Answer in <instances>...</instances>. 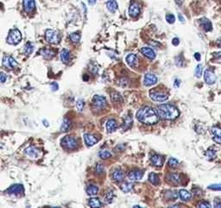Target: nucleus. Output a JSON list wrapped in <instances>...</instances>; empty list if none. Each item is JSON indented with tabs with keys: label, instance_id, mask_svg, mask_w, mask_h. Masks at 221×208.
Returning a JSON list of instances; mask_svg holds the SVG:
<instances>
[{
	"label": "nucleus",
	"instance_id": "nucleus-1",
	"mask_svg": "<svg viewBox=\"0 0 221 208\" xmlns=\"http://www.w3.org/2000/svg\"><path fill=\"white\" fill-rule=\"evenodd\" d=\"M136 118L142 124L152 125L158 122L159 116L156 110L149 106H143L136 112Z\"/></svg>",
	"mask_w": 221,
	"mask_h": 208
},
{
	"label": "nucleus",
	"instance_id": "nucleus-2",
	"mask_svg": "<svg viewBox=\"0 0 221 208\" xmlns=\"http://www.w3.org/2000/svg\"><path fill=\"white\" fill-rule=\"evenodd\" d=\"M156 112L158 116L162 119L174 120L179 117L180 112L175 106L170 104H164L156 107Z\"/></svg>",
	"mask_w": 221,
	"mask_h": 208
},
{
	"label": "nucleus",
	"instance_id": "nucleus-3",
	"mask_svg": "<svg viewBox=\"0 0 221 208\" xmlns=\"http://www.w3.org/2000/svg\"><path fill=\"white\" fill-rule=\"evenodd\" d=\"M22 40V34L17 29H13L10 31L7 37V42L12 45H17Z\"/></svg>",
	"mask_w": 221,
	"mask_h": 208
},
{
	"label": "nucleus",
	"instance_id": "nucleus-4",
	"mask_svg": "<svg viewBox=\"0 0 221 208\" xmlns=\"http://www.w3.org/2000/svg\"><path fill=\"white\" fill-rule=\"evenodd\" d=\"M46 40L51 44H58L61 41V35L54 29H47L45 32Z\"/></svg>",
	"mask_w": 221,
	"mask_h": 208
},
{
	"label": "nucleus",
	"instance_id": "nucleus-5",
	"mask_svg": "<svg viewBox=\"0 0 221 208\" xmlns=\"http://www.w3.org/2000/svg\"><path fill=\"white\" fill-rule=\"evenodd\" d=\"M61 143H62V145L64 148L68 149L69 150L74 149H76L77 146H78V142L72 136H64L62 139Z\"/></svg>",
	"mask_w": 221,
	"mask_h": 208
},
{
	"label": "nucleus",
	"instance_id": "nucleus-6",
	"mask_svg": "<svg viewBox=\"0 0 221 208\" xmlns=\"http://www.w3.org/2000/svg\"><path fill=\"white\" fill-rule=\"evenodd\" d=\"M150 99L156 102H163L166 101L169 99V95L162 92L156 91V89H153L149 92Z\"/></svg>",
	"mask_w": 221,
	"mask_h": 208
},
{
	"label": "nucleus",
	"instance_id": "nucleus-7",
	"mask_svg": "<svg viewBox=\"0 0 221 208\" xmlns=\"http://www.w3.org/2000/svg\"><path fill=\"white\" fill-rule=\"evenodd\" d=\"M92 105L95 109L102 110L107 105V100L104 96L95 95L92 98Z\"/></svg>",
	"mask_w": 221,
	"mask_h": 208
},
{
	"label": "nucleus",
	"instance_id": "nucleus-8",
	"mask_svg": "<svg viewBox=\"0 0 221 208\" xmlns=\"http://www.w3.org/2000/svg\"><path fill=\"white\" fill-rule=\"evenodd\" d=\"M7 193L16 196H23L24 194V187L22 184H15L9 187L6 191Z\"/></svg>",
	"mask_w": 221,
	"mask_h": 208
},
{
	"label": "nucleus",
	"instance_id": "nucleus-9",
	"mask_svg": "<svg viewBox=\"0 0 221 208\" xmlns=\"http://www.w3.org/2000/svg\"><path fill=\"white\" fill-rule=\"evenodd\" d=\"M3 65L8 69H13L17 66V62L11 55H5L3 58Z\"/></svg>",
	"mask_w": 221,
	"mask_h": 208
},
{
	"label": "nucleus",
	"instance_id": "nucleus-10",
	"mask_svg": "<svg viewBox=\"0 0 221 208\" xmlns=\"http://www.w3.org/2000/svg\"><path fill=\"white\" fill-rule=\"evenodd\" d=\"M204 79L206 83L208 85H213L217 80L214 72L212 69H206L204 73Z\"/></svg>",
	"mask_w": 221,
	"mask_h": 208
},
{
	"label": "nucleus",
	"instance_id": "nucleus-11",
	"mask_svg": "<svg viewBox=\"0 0 221 208\" xmlns=\"http://www.w3.org/2000/svg\"><path fill=\"white\" fill-rule=\"evenodd\" d=\"M24 154L28 156L29 158L32 159H35V158L39 157L40 154H41V150L38 149L37 148L33 146H30L27 148L26 149H24Z\"/></svg>",
	"mask_w": 221,
	"mask_h": 208
},
{
	"label": "nucleus",
	"instance_id": "nucleus-12",
	"mask_svg": "<svg viewBox=\"0 0 221 208\" xmlns=\"http://www.w3.org/2000/svg\"><path fill=\"white\" fill-rule=\"evenodd\" d=\"M157 82V78L152 73H146L143 78V84L146 86H153Z\"/></svg>",
	"mask_w": 221,
	"mask_h": 208
},
{
	"label": "nucleus",
	"instance_id": "nucleus-13",
	"mask_svg": "<svg viewBox=\"0 0 221 208\" xmlns=\"http://www.w3.org/2000/svg\"><path fill=\"white\" fill-rule=\"evenodd\" d=\"M23 9L26 13H31L35 9V0H23Z\"/></svg>",
	"mask_w": 221,
	"mask_h": 208
},
{
	"label": "nucleus",
	"instance_id": "nucleus-14",
	"mask_svg": "<svg viewBox=\"0 0 221 208\" xmlns=\"http://www.w3.org/2000/svg\"><path fill=\"white\" fill-rule=\"evenodd\" d=\"M140 12H141V8H140V6H139L138 4L133 3V4L130 5V8H129V15H130V17H138L139 14H140Z\"/></svg>",
	"mask_w": 221,
	"mask_h": 208
},
{
	"label": "nucleus",
	"instance_id": "nucleus-15",
	"mask_svg": "<svg viewBox=\"0 0 221 208\" xmlns=\"http://www.w3.org/2000/svg\"><path fill=\"white\" fill-rule=\"evenodd\" d=\"M140 51H141V53H142L144 56H146L149 60H154L156 58V52L152 49L148 48V47H143V48L141 49Z\"/></svg>",
	"mask_w": 221,
	"mask_h": 208
},
{
	"label": "nucleus",
	"instance_id": "nucleus-16",
	"mask_svg": "<svg viewBox=\"0 0 221 208\" xmlns=\"http://www.w3.org/2000/svg\"><path fill=\"white\" fill-rule=\"evenodd\" d=\"M142 176H143V172L141 171V170H133L128 175L129 179L130 180H132V181L142 180Z\"/></svg>",
	"mask_w": 221,
	"mask_h": 208
},
{
	"label": "nucleus",
	"instance_id": "nucleus-17",
	"mask_svg": "<svg viewBox=\"0 0 221 208\" xmlns=\"http://www.w3.org/2000/svg\"><path fill=\"white\" fill-rule=\"evenodd\" d=\"M212 134L213 136V140L215 143L221 144V128L214 126L212 128Z\"/></svg>",
	"mask_w": 221,
	"mask_h": 208
},
{
	"label": "nucleus",
	"instance_id": "nucleus-18",
	"mask_svg": "<svg viewBox=\"0 0 221 208\" xmlns=\"http://www.w3.org/2000/svg\"><path fill=\"white\" fill-rule=\"evenodd\" d=\"M84 141L86 146L92 147L98 143V139L94 136L91 135V134H85L84 135Z\"/></svg>",
	"mask_w": 221,
	"mask_h": 208
},
{
	"label": "nucleus",
	"instance_id": "nucleus-19",
	"mask_svg": "<svg viewBox=\"0 0 221 208\" xmlns=\"http://www.w3.org/2000/svg\"><path fill=\"white\" fill-rule=\"evenodd\" d=\"M112 180H115V181L120 182V181H122V180H124V178H125V174H124V172H123L121 169H117L113 171V173L112 174Z\"/></svg>",
	"mask_w": 221,
	"mask_h": 208
},
{
	"label": "nucleus",
	"instance_id": "nucleus-20",
	"mask_svg": "<svg viewBox=\"0 0 221 208\" xmlns=\"http://www.w3.org/2000/svg\"><path fill=\"white\" fill-rule=\"evenodd\" d=\"M40 55L47 60H49L55 55V52L49 49H42L40 50Z\"/></svg>",
	"mask_w": 221,
	"mask_h": 208
},
{
	"label": "nucleus",
	"instance_id": "nucleus-21",
	"mask_svg": "<svg viewBox=\"0 0 221 208\" xmlns=\"http://www.w3.org/2000/svg\"><path fill=\"white\" fill-rule=\"evenodd\" d=\"M151 163L156 167H162L163 165V158L160 155H154L150 159Z\"/></svg>",
	"mask_w": 221,
	"mask_h": 208
},
{
	"label": "nucleus",
	"instance_id": "nucleus-22",
	"mask_svg": "<svg viewBox=\"0 0 221 208\" xmlns=\"http://www.w3.org/2000/svg\"><path fill=\"white\" fill-rule=\"evenodd\" d=\"M105 127H106L107 132L112 133L118 128V124H117L116 120H114V119H109L107 121V123H106Z\"/></svg>",
	"mask_w": 221,
	"mask_h": 208
},
{
	"label": "nucleus",
	"instance_id": "nucleus-23",
	"mask_svg": "<svg viewBox=\"0 0 221 208\" xmlns=\"http://www.w3.org/2000/svg\"><path fill=\"white\" fill-rule=\"evenodd\" d=\"M137 62H138L137 56H136V55H134V54H130V55H128L126 56V62H127V64L130 67H131V68L135 67L136 64H137Z\"/></svg>",
	"mask_w": 221,
	"mask_h": 208
},
{
	"label": "nucleus",
	"instance_id": "nucleus-24",
	"mask_svg": "<svg viewBox=\"0 0 221 208\" xmlns=\"http://www.w3.org/2000/svg\"><path fill=\"white\" fill-rule=\"evenodd\" d=\"M166 178H167L168 181H169L170 183H172V184H178L181 181V178H180L179 174H176V173L169 174L166 176Z\"/></svg>",
	"mask_w": 221,
	"mask_h": 208
},
{
	"label": "nucleus",
	"instance_id": "nucleus-25",
	"mask_svg": "<svg viewBox=\"0 0 221 208\" xmlns=\"http://www.w3.org/2000/svg\"><path fill=\"white\" fill-rule=\"evenodd\" d=\"M106 8H107V10L109 12H112V13H114V12L118 10L119 5H118V3H117L116 0H109V1H107V3H106Z\"/></svg>",
	"mask_w": 221,
	"mask_h": 208
},
{
	"label": "nucleus",
	"instance_id": "nucleus-26",
	"mask_svg": "<svg viewBox=\"0 0 221 208\" xmlns=\"http://www.w3.org/2000/svg\"><path fill=\"white\" fill-rule=\"evenodd\" d=\"M199 25H200L201 28L204 29L205 31H210V30H212V23L206 18L201 19V21L199 23Z\"/></svg>",
	"mask_w": 221,
	"mask_h": 208
},
{
	"label": "nucleus",
	"instance_id": "nucleus-27",
	"mask_svg": "<svg viewBox=\"0 0 221 208\" xmlns=\"http://www.w3.org/2000/svg\"><path fill=\"white\" fill-rule=\"evenodd\" d=\"M179 195H180V198L181 200H183V201H189L192 198V195L190 193H188L187 190L185 189H181L179 191Z\"/></svg>",
	"mask_w": 221,
	"mask_h": 208
},
{
	"label": "nucleus",
	"instance_id": "nucleus-28",
	"mask_svg": "<svg viewBox=\"0 0 221 208\" xmlns=\"http://www.w3.org/2000/svg\"><path fill=\"white\" fill-rule=\"evenodd\" d=\"M61 59L64 63H69L70 62V52L67 49H63L61 53Z\"/></svg>",
	"mask_w": 221,
	"mask_h": 208
},
{
	"label": "nucleus",
	"instance_id": "nucleus-29",
	"mask_svg": "<svg viewBox=\"0 0 221 208\" xmlns=\"http://www.w3.org/2000/svg\"><path fill=\"white\" fill-rule=\"evenodd\" d=\"M34 51V44L31 42H28L23 47V52L26 55H29Z\"/></svg>",
	"mask_w": 221,
	"mask_h": 208
},
{
	"label": "nucleus",
	"instance_id": "nucleus-30",
	"mask_svg": "<svg viewBox=\"0 0 221 208\" xmlns=\"http://www.w3.org/2000/svg\"><path fill=\"white\" fill-rule=\"evenodd\" d=\"M89 206H91V207H93V208H99V207H101L103 205L101 201L98 199V198H92L89 200Z\"/></svg>",
	"mask_w": 221,
	"mask_h": 208
},
{
	"label": "nucleus",
	"instance_id": "nucleus-31",
	"mask_svg": "<svg viewBox=\"0 0 221 208\" xmlns=\"http://www.w3.org/2000/svg\"><path fill=\"white\" fill-rule=\"evenodd\" d=\"M99 192V187L97 186L94 185H89L86 188V193L89 196H93L96 195Z\"/></svg>",
	"mask_w": 221,
	"mask_h": 208
},
{
	"label": "nucleus",
	"instance_id": "nucleus-32",
	"mask_svg": "<svg viewBox=\"0 0 221 208\" xmlns=\"http://www.w3.org/2000/svg\"><path fill=\"white\" fill-rule=\"evenodd\" d=\"M149 180L150 183H152L153 185H158L160 183V179H159L158 175L155 173H150L149 174Z\"/></svg>",
	"mask_w": 221,
	"mask_h": 208
},
{
	"label": "nucleus",
	"instance_id": "nucleus-33",
	"mask_svg": "<svg viewBox=\"0 0 221 208\" xmlns=\"http://www.w3.org/2000/svg\"><path fill=\"white\" fill-rule=\"evenodd\" d=\"M131 124H132V118L130 116H127L126 118H125V121H124V124L122 126V128L124 130H126V129H130L131 127Z\"/></svg>",
	"mask_w": 221,
	"mask_h": 208
},
{
	"label": "nucleus",
	"instance_id": "nucleus-34",
	"mask_svg": "<svg viewBox=\"0 0 221 208\" xmlns=\"http://www.w3.org/2000/svg\"><path fill=\"white\" fill-rule=\"evenodd\" d=\"M111 99H112V101L113 103H120V102L123 101L122 96L120 95L119 92H116L111 93Z\"/></svg>",
	"mask_w": 221,
	"mask_h": 208
},
{
	"label": "nucleus",
	"instance_id": "nucleus-35",
	"mask_svg": "<svg viewBox=\"0 0 221 208\" xmlns=\"http://www.w3.org/2000/svg\"><path fill=\"white\" fill-rule=\"evenodd\" d=\"M120 189L124 192V193L130 192L133 189V184L132 183H129V182L124 183V184H122V185L120 186Z\"/></svg>",
	"mask_w": 221,
	"mask_h": 208
},
{
	"label": "nucleus",
	"instance_id": "nucleus-36",
	"mask_svg": "<svg viewBox=\"0 0 221 208\" xmlns=\"http://www.w3.org/2000/svg\"><path fill=\"white\" fill-rule=\"evenodd\" d=\"M69 38H70V40H71L74 43H78V42H79V41H80V35H79V33H78V32H74V33L70 34Z\"/></svg>",
	"mask_w": 221,
	"mask_h": 208
},
{
	"label": "nucleus",
	"instance_id": "nucleus-37",
	"mask_svg": "<svg viewBox=\"0 0 221 208\" xmlns=\"http://www.w3.org/2000/svg\"><path fill=\"white\" fill-rule=\"evenodd\" d=\"M113 199H114V193L112 191H109L105 194V202L106 203V204H111V203L113 201Z\"/></svg>",
	"mask_w": 221,
	"mask_h": 208
},
{
	"label": "nucleus",
	"instance_id": "nucleus-38",
	"mask_svg": "<svg viewBox=\"0 0 221 208\" xmlns=\"http://www.w3.org/2000/svg\"><path fill=\"white\" fill-rule=\"evenodd\" d=\"M69 127H70V121L68 120V118H65L64 119V121H63L62 124V131H67L68 129H69Z\"/></svg>",
	"mask_w": 221,
	"mask_h": 208
},
{
	"label": "nucleus",
	"instance_id": "nucleus-39",
	"mask_svg": "<svg viewBox=\"0 0 221 208\" xmlns=\"http://www.w3.org/2000/svg\"><path fill=\"white\" fill-rule=\"evenodd\" d=\"M99 156L101 159H107V158H110L112 156V154L108 150H102V151L99 153Z\"/></svg>",
	"mask_w": 221,
	"mask_h": 208
},
{
	"label": "nucleus",
	"instance_id": "nucleus-40",
	"mask_svg": "<svg viewBox=\"0 0 221 208\" xmlns=\"http://www.w3.org/2000/svg\"><path fill=\"white\" fill-rule=\"evenodd\" d=\"M206 156L208 158H210V159H213V158H214L216 156V151L213 150V149H209L208 150H206Z\"/></svg>",
	"mask_w": 221,
	"mask_h": 208
},
{
	"label": "nucleus",
	"instance_id": "nucleus-41",
	"mask_svg": "<svg viewBox=\"0 0 221 208\" xmlns=\"http://www.w3.org/2000/svg\"><path fill=\"white\" fill-rule=\"evenodd\" d=\"M194 73H195V76H196L197 78H200V76H201V74H202V66H201L200 64H199L198 66L196 67Z\"/></svg>",
	"mask_w": 221,
	"mask_h": 208
},
{
	"label": "nucleus",
	"instance_id": "nucleus-42",
	"mask_svg": "<svg viewBox=\"0 0 221 208\" xmlns=\"http://www.w3.org/2000/svg\"><path fill=\"white\" fill-rule=\"evenodd\" d=\"M165 18H166V21L169 23H174L175 21H176V17L173 14H168V15H166Z\"/></svg>",
	"mask_w": 221,
	"mask_h": 208
},
{
	"label": "nucleus",
	"instance_id": "nucleus-43",
	"mask_svg": "<svg viewBox=\"0 0 221 208\" xmlns=\"http://www.w3.org/2000/svg\"><path fill=\"white\" fill-rule=\"evenodd\" d=\"M208 188L211 189V190H214V191H221V183L209 185L208 186Z\"/></svg>",
	"mask_w": 221,
	"mask_h": 208
},
{
	"label": "nucleus",
	"instance_id": "nucleus-44",
	"mask_svg": "<svg viewBox=\"0 0 221 208\" xmlns=\"http://www.w3.org/2000/svg\"><path fill=\"white\" fill-rule=\"evenodd\" d=\"M178 164H179V161L177 159H176V158L171 157L169 160V165L170 167H176Z\"/></svg>",
	"mask_w": 221,
	"mask_h": 208
},
{
	"label": "nucleus",
	"instance_id": "nucleus-45",
	"mask_svg": "<svg viewBox=\"0 0 221 208\" xmlns=\"http://www.w3.org/2000/svg\"><path fill=\"white\" fill-rule=\"evenodd\" d=\"M76 106H77V108H78V110H79V112H82L83 111V108H84V101L82 100V99H79L78 101H77V104H76Z\"/></svg>",
	"mask_w": 221,
	"mask_h": 208
},
{
	"label": "nucleus",
	"instance_id": "nucleus-46",
	"mask_svg": "<svg viewBox=\"0 0 221 208\" xmlns=\"http://www.w3.org/2000/svg\"><path fill=\"white\" fill-rule=\"evenodd\" d=\"M198 207L210 208V207H211V205H210V203L206 202V201H202V202H200L199 204Z\"/></svg>",
	"mask_w": 221,
	"mask_h": 208
},
{
	"label": "nucleus",
	"instance_id": "nucleus-47",
	"mask_svg": "<svg viewBox=\"0 0 221 208\" xmlns=\"http://www.w3.org/2000/svg\"><path fill=\"white\" fill-rule=\"evenodd\" d=\"M103 171H104V166L101 165V164H97V167H96V172L98 174H100V173H102Z\"/></svg>",
	"mask_w": 221,
	"mask_h": 208
},
{
	"label": "nucleus",
	"instance_id": "nucleus-48",
	"mask_svg": "<svg viewBox=\"0 0 221 208\" xmlns=\"http://www.w3.org/2000/svg\"><path fill=\"white\" fill-rule=\"evenodd\" d=\"M7 79V76L5 73H0V83H5Z\"/></svg>",
	"mask_w": 221,
	"mask_h": 208
},
{
	"label": "nucleus",
	"instance_id": "nucleus-49",
	"mask_svg": "<svg viewBox=\"0 0 221 208\" xmlns=\"http://www.w3.org/2000/svg\"><path fill=\"white\" fill-rule=\"evenodd\" d=\"M149 44L153 46V47H159V46H161V44L159 43L158 42H156V41H149Z\"/></svg>",
	"mask_w": 221,
	"mask_h": 208
},
{
	"label": "nucleus",
	"instance_id": "nucleus-50",
	"mask_svg": "<svg viewBox=\"0 0 221 208\" xmlns=\"http://www.w3.org/2000/svg\"><path fill=\"white\" fill-rule=\"evenodd\" d=\"M50 86H51V88L53 91H56L58 90V88H59V86H58V84H57L56 82H53V83H51Z\"/></svg>",
	"mask_w": 221,
	"mask_h": 208
},
{
	"label": "nucleus",
	"instance_id": "nucleus-51",
	"mask_svg": "<svg viewBox=\"0 0 221 208\" xmlns=\"http://www.w3.org/2000/svg\"><path fill=\"white\" fill-rule=\"evenodd\" d=\"M179 43H180V40L178 39L177 37H176V38H174V39L172 40V44L174 46H178L179 45Z\"/></svg>",
	"mask_w": 221,
	"mask_h": 208
},
{
	"label": "nucleus",
	"instance_id": "nucleus-52",
	"mask_svg": "<svg viewBox=\"0 0 221 208\" xmlns=\"http://www.w3.org/2000/svg\"><path fill=\"white\" fill-rule=\"evenodd\" d=\"M194 57H195V59H196L198 62H199L200 59H201V56H200V55H199V53H195V54H194Z\"/></svg>",
	"mask_w": 221,
	"mask_h": 208
},
{
	"label": "nucleus",
	"instance_id": "nucleus-53",
	"mask_svg": "<svg viewBox=\"0 0 221 208\" xmlns=\"http://www.w3.org/2000/svg\"><path fill=\"white\" fill-rule=\"evenodd\" d=\"M178 17H179V20H180L182 23H184V22H185V19H184V17H183V16H182V14H179V15H178Z\"/></svg>",
	"mask_w": 221,
	"mask_h": 208
},
{
	"label": "nucleus",
	"instance_id": "nucleus-54",
	"mask_svg": "<svg viewBox=\"0 0 221 208\" xmlns=\"http://www.w3.org/2000/svg\"><path fill=\"white\" fill-rule=\"evenodd\" d=\"M87 1H88V4H89V5H95V3H96L97 0H87Z\"/></svg>",
	"mask_w": 221,
	"mask_h": 208
},
{
	"label": "nucleus",
	"instance_id": "nucleus-55",
	"mask_svg": "<svg viewBox=\"0 0 221 208\" xmlns=\"http://www.w3.org/2000/svg\"><path fill=\"white\" fill-rule=\"evenodd\" d=\"M214 207H221V202L214 203Z\"/></svg>",
	"mask_w": 221,
	"mask_h": 208
},
{
	"label": "nucleus",
	"instance_id": "nucleus-56",
	"mask_svg": "<svg viewBox=\"0 0 221 208\" xmlns=\"http://www.w3.org/2000/svg\"><path fill=\"white\" fill-rule=\"evenodd\" d=\"M178 82H179V80H178V79H176V84H175V86H176V87H178V86H179V83H178Z\"/></svg>",
	"mask_w": 221,
	"mask_h": 208
},
{
	"label": "nucleus",
	"instance_id": "nucleus-57",
	"mask_svg": "<svg viewBox=\"0 0 221 208\" xmlns=\"http://www.w3.org/2000/svg\"><path fill=\"white\" fill-rule=\"evenodd\" d=\"M2 148H3V144H2V143H0V149H2Z\"/></svg>",
	"mask_w": 221,
	"mask_h": 208
}]
</instances>
